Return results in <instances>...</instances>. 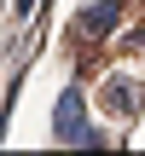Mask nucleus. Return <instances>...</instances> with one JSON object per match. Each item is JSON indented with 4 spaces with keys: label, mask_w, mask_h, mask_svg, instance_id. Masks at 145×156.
<instances>
[{
    "label": "nucleus",
    "mask_w": 145,
    "mask_h": 156,
    "mask_svg": "<svg viewBox=\"0 0 145 156\" xmlns=\"http://www.w3.org/2000/svg\"><path fill=\"white\" fill-rule=\"evenodd\" d=\"M116 23H122V0H93V6H81V12H76V35H87V41L110 35Z\"/></svg>",
    "instance_id": "obj_3"
},
{
    "label": "nucleus",
    "mask_w": 145,
    "mask_h": 156,
    "mask_svg": "<svg viewBox=\"0 0 145 156\" xmlns=\"http://www.w3.org/2000/svg\"><path fill=\"white\" fill-rule=\"evenodd\" d=\"M12 12H17V17H29V12H35V0H12Z\"/></svg>",
    "instance_id": "obj_4"
},
{
    "label": "nucleus",
    "mask_w": 145,
    "mask_h": 156,
    "mask_svg": "<svg viewBox=\"0 0 145 156\" xmlns=\"http://www.w3.org/2000/svg\"><path fill=\"white\" fill-rule=\"evenodd\" d=\"M139 98H145V75H110V81H105V110H110L116 122H128V116L139 110Z\"/></svg>",
    "instance_id": "obj_2"
},
{
    "label": "nucleus",
    "mask_w": 145,
    "mask_h": 156,
    "mask_svg": "<svg viewBox=\"0 0 145 156\" xmlns=\"http://www.w3.org/2000/svg\"><path fill=\"white\" fill-rule=\"evenodd\" d=\"M52 139H58V145H105V133L87 127V98H81V87H64V93H58V104H52Z\"/></svg>",
    "instance_id": "obj_1"
}]
</instances>
